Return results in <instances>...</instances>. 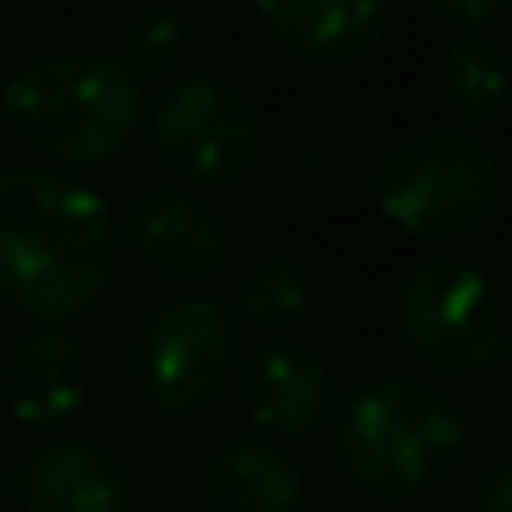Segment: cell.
I'll list each match as a JSON object with an SVG mask.
<instances>
[{
    "label": "cell",
    "instance_id": "6da1fadb",
    "mask_svg": "<svg viewBox=\"0 0 512 512\" xmlns=\"http://www.w3.org/2000/svg\"><path fill=\"white\" fill-rule=\"evenodd\" d=\"M120 229L100 189L60 170H0V299L75 329L120 284Z\"/></svg>",
    "mask_w": 512,
    "mask_h": 512
},
{
    "label": "cell",
    "instance_id": "7a4b0ae2",
    "mask_svg": "<svg viewBox=\"0 0 512 512\" xmlns=\"http://www.w3.org/2000/svg\"><path fill=\"white\" fill-rule=\"evenodd\" d=\"M329 448L363 498L418 503L438 493L473 453V418L428 378L373 373L339 398Z\"/></svg>",
    "mask_w": 512,
    "mask_h": 512
},
{
    "label": "cell",
    "instance_id": "3957f363",
    "mask_svg": "<svg viewBox=\"0 0 512 512\" xmlns=\"http://www.w3.org/2000/svg\"><path fill=\"white\" fill-rule=\"evenodd\" d=\"M0 125L45 165L95 170L140 135L145 85L105 50H50L0 85Z\"/></svg>",
    "mask_w": 512,
    "mask_h": 512
},
{
    "label": "cell",
    "instance_id": "277c9868",
    "mask_svg": "<svg viewBox=\"0 0 512 512\" xmlns=\"http://www.w3.org/2000/svg\"><path fill=\"white\" fill-rule=\"evenodd\" d=\"M368 194L373 209L408 239H463L498 214L503 160L473 130L428 125L378 155Z\"/></svg>",
    "mask_w": 512,
    "mask_h": 512
},
{
    "label": "cell",
    "instance_id": "5b68a950",
    "mask_svg": "<svg viewBox=\"0 0 512 512\" xmlns=\"http://www.w3.org/2000/svg\"><path fill=\"white\" fill-rule=\"evenodd\" d=\"M244 363L239 319L214 294H174L155 304L130 339V383L165 418L204 413L224 398Z\"/></svg>",
    "mask_w": 512,
    "mask_h": 512
},
{
    "label": "cell",
    "instance_id": "8992f818",
    "mask_svg": "<svg viewBox=\"0 0 512 512\" xmlns=\"http://www.w3.org/2000/svg\"><path fill=\"white\" fill-rule=\"evenodd\" d=\"M393 329L423 368L443 378H473L493 368L508 343V304L478 264L438 254L418 259L398 279Z\"/></svg>",
    "mask_w": 512,
    "mask_h": 512
},
{
    "label": "cell",
    "instance_id": "52a82bcc",
    "mask_svg": "<svg viewBox=\"0 0 512 512\" xmlns=\"http://www.w3.org/2000/svg\"><path fill=\"white\" fill-rule=\"evenodd\" d=\"M150 160L194 189H234L264 160V120L254 100L219 75H184L155 100L150 125Z\"/></svg>",
    "mask_w": 512,
    "mask_h": 512
},
{
    "label": "cell",
    "instance_id": "ba28073f",
    "mask_svg": "<svg viewBox=\"0 0 512 512\" xmlns=\"http://www.w3.org/2000/svg\"><path fill=\"white\" fill-rule=\"evenodd\" d=\"M120 249H130L165 284H209L229 264V224L214 204L179 184L140 189L125 209Z\"/></svg>",
    "mask_w": 512,
    "mask_h": 512
},
{
    "label": "cell",
    "instance_id": "9c48e42d",
    "mask_svg": "<svg viewBox=\"0 0 512 512\" xmlns=\"http://www.w3.org/2000/svg\"><path fill=\"white\" fill-rule=\"evenodd\" d=\"M239 398L264 438H304L339 408V373L304 334H269L239 363Z\"/></svg>",
    "mask_w": 512,
    "mask_h": 512
},
{
    "label": "cell",
    "instance_id": "30bf717a",
    "mask_svg": "<svg viewBox=\"0 0 512 512\" xmlns=\"http://www.w3.org/2000/svg\"><path fill=\"white\" fill-rule=\"evenodd\" d=\"M0 398L25 428H65L95 398V353L75 329H25L5 348Z\"/></svg>",
    "mask_w": 512,
    "mask_h": 512
},
{
    "label": "cell",
    "instance_id": "8fae6325",
    "mask_svg": "<svg viewBox=\"0 0 512 512\" xmlns=\"http://www.w3.org/2000/svg\"><path fill=\"white\" fill-rule=\"evenodd\" d=\"M25 512H135V478L120 453L95 438H45L15 468Z\"/></svg>",
    "mask_w": 512,
    "mask_h": 512
},
{
    "label": "cell",
    "instance_id": "7c38bea8",
    "mask_svg": "<svg viewBox=\"0 0 512 512\" xmlns=\"http://www.w3.org/2000/svg\"><path fill=\"white\" fill-rule=\"evenodd\" d=\"M269 40L304 65H353L373 55L398 15V0H254Z\"/></svg>",
    "mask_w": 512,
    "mask_h": 512
},
{
    "label": "cell",
    "instance_id": "4fadbf2b",
    "mask_svg": "<svg viewBox=\"0 0 512 512\" xmlns=\"http://www.w3.org/2000/svg\"><path fill=\"white\" fill-rule=\"evenodd\" d=\"M304 468L264 433H239L209 448L199 468V512H304Z\"/></svg>",
    "mask_w": 512,
    "mask_h": 512
},
{
    "label": "cell",
    "instance_id": "5bb4252c",
    "mask_svg": "<svg viewBox=\"0 0 512 512\" xmlns=\"http://www.w3.org/2000/svg\"><path fill=\"white\" fill-rule=\"evenodd\" d=\"M438 90L458 130H488L512 110V55L488 30H463L438 60Z\"/></svg>",
    "mask_w": 512,
    "mask_h": 512
},
{
    "label": "cell",
    "instance_id": "9a60e30c",
    "mask_svg": "<svg viewBox=\"0 0 512 512\" xmlns=\"http://www.w3.org/2000/svg\"><path fill=\"white\" fill-rule=\"evenodd\" d=\"M234 319L254 324V329H274L289 334L294 324H304L319 309V274L299 259H259L244 269V279L234 284Z\"/></svg>",
    "mask_w": 512,
    "mask_h": 512
},
{
    "label": "cell",
    "instance_id": "2e32d148",
    "mask_svg": "<svg viewBox=\"0 0 512 512\" xmlns=\"http://www.w3.org/2000/svg\"><path fill=\"white\" fill-rule=\"evenodd\" d=\"M189 45H194L189 15H184L174 0H150V5H140V10L130 15L115 60H120L140 85H150V80H170L174 70L184 65Z\"/></svg>",
    "mask_w": 512,
    "mask_h": 512
},
{
    "label": "cell",
    "instance_id": "e0dca14e",
    "mask_svg": "<svg viewBox=\"0 0 512 512\" xmlns=\"http://www.w3.org/2000/svg\"><path fill=\"white\" fill-rule=\"evenodd\" d=\"M433 20H443V25H453L458 35L463 30H488L493 20H503L512 10V0H418Z\"/></svg>",
    "mask_w": 512,
    "mask_h": 512
},
{
    "label": "cell",
    "instance_id": "ac0fdd59",
    "mask_svg": "<svg viewBox=\"0 0 512 512\" xmlns=\"http://www.w3.org/2000/svg\"><path fill=\"white\" fill-rule=\"evenodd\" d=\"M473 512H512V458L493 463L473 483Z\"/></svg>",
    "mask_w": 512,
    "mask_h": 512
},
{
    "label": "cell",
    "instance_id": "d6986e66",
    "mask_svg": "<svg viewBox=\"0 0 512 512\" xmlns=\"http://www.w3.org/2000/svg\"><path fill=\"white\" fill-rule=\"evenodd\" d=\"M10 488H15V468L0 463V498H10Z\"/></svg>",
    "mask_w": 512,
    "mask_h": 512
},
{
    "label": "cell",
    "instance_id": "ffe728a7",
    "mask_svg": "<svg viewBox=\"0 0 512 512\" xmlns=\"http://www.w3.org/2000/svg\"><path fill=\"white\" fill-rule=\"evenodd\" d=\"M498 363H503V373L512 378V334H508V343H503V353H498Z\"/></svg>",
    "mask_w": 512,
    "mask_h": 512
},
{
    "label": "cell",
    "instance_id": "44dd1931",
    "mask_svg": "<svg viewBox=\"0 0 512 512\" xmlns=\"http://www.w3.org/2000/svg\"><path fill=\"white\" fill-rule=\"evenodd\" d=\"M508 174H512V155H508Z\"/></svg>",
    "mask_w": 512,
    "mask_h": 512
}]
</instances>
